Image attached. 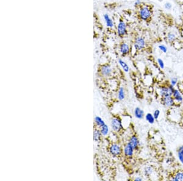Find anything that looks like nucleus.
<instances>
[{
	"label": "nucleus",
	"mask_w": 183,
	"mask_h": 181,
	"mask_svg": "<svg viewBox=\"0 0 183 181\" xmlns=\"http://www.w3.org/2000/svg\"><path fill=\"white\" fill-rule=\"evenodd\" d=\"M175 87L172 85L170 83L167 85L160 86L158 89V94L160 98H163L168 96H172V93Z\"/></svg>",
	"instance_id": "1"
},
{
	"label": "nucleus",
	"mask_w": 183,
	"mask_h": 181,
	"mask_svg": "<svg viewBox=\"0 0 183 181\" xmlns=\"http://www.w3.org/2000/svg\"><path fill=\"white\" fill-rule=\"evenodd\" d=\"M111 126L112 130L116 133H120L123 129V121L119 116H114L112 118Z\"/></svg>",
	"instance_id": "2"
},
{
	"label": "nucleus",
	"mask_w": 183,
	"mask_h": 181,
	"mask_svg": "<svg viewBox=\"0 0 183 181\" xmlns=\"http://www.w3.org/2000/svg\"><path fill=\"white\" fill-rule=\"evenodd\" d=\"M152 15L151 9L149 6H144L140 7L139 11V18L143 21H148L150 19Z\"/></svg>",
	"instance_id": "3"
},
{
	"label": "nucleus",
	"mask_w": 183,
	"mask_h": 181,
	"mask_svg": "<svg viewBox=\"0 0 183 181\" xmlns=\"http://www.w3.org/2000/svg\"><path fill=\"white\" fill-rule=\"evenodd\" d=\"M109 151L110 154L115 157H119L123 153V149L122 146L116 143H112L109 145Z\"/></svg>",
	"instance_id": "4"
},
{
	"label": "nucleus",
	"mask_w": 183,
	"mask_h": 181,
	"mask_svg": "<svg viewBox=\"0 0 183 181\" xmlns=\"http://www.w3.org/2000/svg\"><path fill=\"white\" fill-rule=\"evenodd\" d=\"M146 47V41L143 37L139 36L137 37L134 42V48L137 51H140L145 49Z\"/></svg>",
	"instance_id": "5"
},
{
	"label": "nucleus",
	"mask_w": 183,
	"mask_h": 181,
	"mask_svg": "<svg viewBox=\"0 0 183 181\" xmlns=\"http://www.w3.org/2000/svg\"><path fill=\"white\" fill-rule=\"evenodd\" d=\"M161 100L162 104L166 108L171 109V108H173L177 106L172 96H165V97L161 98Z\"/></svg>",
	"instance_id": "6"
},
{
	"label": "nucleus",
	"mask_w": 183,
	"mask_h": 181,
	"mask_svg": "<svg viewBox=\"0 0 183 181\" xmlns=\"http://www.w3.org/2000/svg\"><path fill=\"white\" fill-rule=\"evenodd\" d=\"M134 153L135 149L128 142H127L124 145V147L123 148V153L124 156L128 159H131L134 156Z\"/></svg>",
	"instance_id": "7"
},
{
	"label": "nucleus",
	"mask_w": 183,
	"mask_h": 181,
	"mask_svg": "<svg viewBox=\"0 0 183 181\" xmlns=\"http://www.w3.org/2000/svg\"><path fill=\"white\" fill-rule=\"evenodd\" d=\"M128 142L133 147L135 151L139 150L140 147H141V142L140 141L138 137L135 134H132L130 136Z\"/></svg>",
	"instance_id": "8"
},
{
	"label": "nucleus",
	"mask_w": 183,
	"mask_h": 181,
	"mask_svg": "<svg viewBox=\"0 0 183 181\" xmlns=\"http://www.w3.org/2000/svg\"><path fill=\"white\" fill-rule=\"evenodd\" d=\"M172 96L177 104V105H180L183 102V92L178 88H175L173 92Z\"/></svg>",
	"instance_id": "9"
},
{
	"label": "nucleus",
	"mask_w": 183,
	"mask_h": 181,
	"mask_svg": "<svg viewBox=\"0 0 183 181\" xmlns=\"http://www.w3.org/2000/svg\"><path fill=\"white\" fill-rule=\"evenodd\" d=\"M112 68L109 64H105L100 68V73L104 77H110L112 74Z\"/></svg>",
	"instance_id": "10"
},
{
	"label": "nucleus",
	"mask_w": 183,
	"mask_h": 181,
	"mask_svg": "<svg viewBox=\"0 0 183 181\" xmlns=\"http://www.w3.org/2000/svg\"><path fill=\"white\" fill-rule=\"evenodd\" d=\"M117 34L119 37H123L127 34V27L126 23L120 20L117 25Z\"/></svg>",
	"instance_id": "11"
},
{
	"label": "nucleus",
	"mask_w": 183,
	"mask_h": 181,
	"mask_svg": "<svg viewBox=\"0 0 183 181\" xmlns=\"http://www.w3.org/2000/svg\"><path fill=\"white\" fill-rule=\"evenodd\" d=\"M130 47L129 45L126 42H122L119 47V51L122 56L124 57L128 55L130 53Z\"/></svg>",
	"instance_id": "12"
},
{
	"label": "nucleus",
	"mask_w": 183,
	"mask_h": 181,
	"mask_svg": "<svg viewBox=\"0 0 183 181\" xmlns=\"http://www.w3.org/2000/svg\"><path fill=\"white\" fill-rule=\"evenodd\" d=\"M154 173V168L151 165H147L144 167L143 170V173L144 176L147 178H150L153 176Z\"/></svg>",
	"instance_id": "13"
},
{
	"label": "nucleus",
	"mask_w": 183,
	"mask_h": 181,
	"mask_svg": "<svg viewBox=\"0 0 183 181\" xmlns=\"http://www.w3.org/2000/svg\"><path fill=\"white\" fill-rule=\"evenodd\" d=\"M134 117L139 120H142L145 117L144 111L139 107H137L135 108L134 111Z\"/></svg>",
	"instance_id": "14"
},
{
	"label": "nucleus",
	"mask_w": 183,
	"mask_h": 181,
	"mask_svg": "<svg viewBox=\"0 0 183 181\" xmlns=\"http://www.w3.org/2000/svg\"><path fill=\"white\" fill-rule=\"evenodd\" d=\"M171 181H183V171L179 170L175 172L170 178Z\"/></svg>",
	"instance_id": "15"
},
{
	"label": "nucleus",
	"mask_w": 183,
	"mask_h": 181,
	"mask_svg": "<svg viewBox=\"0 0 183 181\" xmlns=\"http://www.w3.org/2000/svg\"><path fill=\"white\" fill-rule=\"evenodd\" d=\"M103 135L101 133L100 129L95 128L93 131V140L96 142H98L101 140Z\"/></svg>",
	"instance_id": "16"
},
{
	"label": "nucleus",
	"mask_w": 183,
	"mask_h": 181,
	"mask_svg": "<svg viewBox=\"0 0 183 181\" xmlns=\"http://www.w3.org/2000/svg\"><path fill=\"white\" fill-rule=\"evenodd\" d=\"M177 157L179 162L183 165V145L179 146L177 150Z\"/></svg>",
	"instance_id": "17"
},
{
	"label": "nucleus",
	"mask_w": 183,
	"mask_h": 181,
	"mask_svg": "<svg viewBox=\"0 0 183 181\" xmlns=\"http://www.w3.org/2000/svg\"><path fill=\"white\" fill-rule=\"evenodd\" d=\"M94 121H95V124L97 126V127H98V129L100 128L101 126H103V125H105L106 123L105 122V121L103 120L101 117H98V116H96L94 119Z\"/></svg>",
	"instance_id": "18"
},
{
	"label": "nucleus",
	"mask_w": 183,
	"mask_h": 181,
	"mask_svg": "<svg viewBox=\"0 0 183 181\" xmlns=\"http://www.w3.org/2000/svg\"><path fill=\"white\" fill-rule=\"evenodd\" d=\"M104 18H105V20L106 21V25L108 28H113L114 26V23H113V21L112 20L111 18V17L109 16V15L108 14H105L104 15Z\"/></svg>",
	"instance_id": "19"
},
{
	"label": "nucleus",
	"mask_w": 183,
	"mask_h": 181,
	"mask_svg": "<svg viewBox=\"0 0 183 181\" xmlns=\"http://www.w3.org/2000/svg\"><path fill=\"white\" fill-rule=\"evenodd\" d=\"M119 63L120 66L122 67V70L125 73H128L129 71V66L124 60H122V59H120L119 60Z\"/></svg>",
	"instance_id": "20"
},
{
	"label": "nucleus",
	"mask_w": 183,
	"mask_h": 181,
	"mask_svg": "<svg viewBox=\"0 0 183 181\" xmlns=\"http://www.w3.org/2000/svg\"><path fill=\"white\" fill-rule=\"evenodd\" d=\"M117 98L119 100L123 101L125 98V90L123 87H120L118 90L117 93Z\"/></svg>",
	"instance_id": "21"
},
{
	"label": "nucleus",
	"mask_w": 183,
	"mask_h": 181,
	"mask_svg": "<svg viewBox=\"0 0 183 181\" xmlns=\"http://www.w3.org/2000/svg\"><path fill=\"white\" fill-rule=\"evenodd\" d=\"M145 119L146 121L150 124H153L155 123L156 119L154 117L153 115L151 113H147L145 115Z\"/></svg>",
	"instance_id": "22"
},
{
	"label": "nucleus",
	"mask_w": 183,
	"mask_h": 181,
	"mask_svg": "<svg viewBox=\"0 0 183 181\" xmlns=\"http://www.w3.org/2000/svg\"><path fill=\"white\" fill-rule=\"evenodd\" d=\"M100 131H101V134L103 135V136L105 137V136H107L108 134H109V128L108 127V126L105 124V125H103V126H101L100 128H99Z\"/></svg>",
	"instance_id": "23"
},
{
	"label": "nucleus",
	"mask_w": 183,
	"mask_h": 181,
	"mask_svg": "<svg viewBox=\"0 0 183 181\" xmlns=\"http://www.w3.org/2000/svg\"><path fill=\"white\" fill-rule=\"evenodd\" d=\"M167 40L170 43H173L177 40L176 35L173 32H169L167 36Z\"/></svg>",
	"instance_id": "24"
},
{
	"label": "nucleus",
	"mask_w": 183,
	"mask_h": 181,
	"mask_svg": "<svg viewBox=\"0 0 183 181\" xmlns=\"http://www.w3.org/2000/svg\"><path fill=\"white\" fill-rule=\"evenodd\" d=\"M170 84L173 85V87H175V86H177L178 84V79L177 77H173L170 79Z\"/></svg>",
	"instance_id": "25"
},
{
	"label": "nucleus",
	"mask_w": 183,
	"mask_h": 181,
	"mask_svg": "<svg viewBox=\"0 0 183 181\" xmlns=\"http://www.w3.org/2000/svg\"><path fill=\"white\" fill-rule=\"evenodd\" d=\"M157 63L159 65V66L160 67L161 69L162 70H164L165 68V63H164V62L162 59H161V58H158L157 59Z\"/></svg>",
	"instance_id": "26"
},
{
	"label": "nucleus",
	"mask_w": 183,
	"mask_h": 181,
	"mask_svg": "<svg viewBox=\"0 0 183 181\" xmlns=\"http://www.w3.org/2000/svg\"><path fill=\"white\" fill-rule=\"evenodd\" d=\"M153 115L154 116V117L155 118L156 120H158V119L160 117V115H161V111L159 110V109H156L153 113Z\"/></svg>",
	"instance_id": "27"
},
{
	"label": "nucleus",
	"mask_w": 183,
	"mask_h": 181,
	"mask_svg": "<svg viewBox=\"0 0 183 181\" xmlns=\"http://www.w3.org/2000/svg\"><path fill=\"white\" fill-rule=\"evenodd\" d=\"M159 49L164 53H166L167 52V48L164 45H160L159 46Z\"/></svg>",
	"instance_id": "28"
},
{
	"label": "nucleus",
	"mask_w": 183,
	"mask_h": 181,
	"mask_svg": "<svg viewBox=\"0 0 183 181\" xmlns=\"http://www.w3.org/2000/svg\"><path fill=\"white\" fill-rule=\"evenodd\" d=\"M166 163L167 164V165H170L173 163V159L172 157H167L166 159Z\"/></svg>",
	"instance_id": "29"
},
{
	"label": "nucleus",
	"mask_w": 183,
	"mask_h": 181,
	"mask_svg": "<svg viewBox=\"0 0 183 181\" xmlns=\"http://www.w3.org/2000/svg\"><path fill=\"white\" fill-rule=\"evenodd\" d=\"M177 87H178V89H179L183 93V81L178 83L177 85Z\"/></svg>",
	"instance_id": "30"
},
{
	"label": "nucleus",
	"mask_w": 183,
	"mask_h": 181,
	"mask_svg": "<svg viewBox=\"0 0 183 181\" xmlns=\"http://www.w3.org/2000/svg\"><path fill=\"white\" fill-rule=\"evenodd\" d=\"M172 6L170 2H167L165 4V8L167 10H170L172 9Z\"/></svg>",
	"instance_id": "31"
},
{
	"label": "nucleus",
	"mask_w": 183,
	"mask_h": 181,
	"mask_svg": "<svg viewBox=\"0 0 183 181\" xmlns=\"http://www.w3.org/2000/svg\"><path fill=\"white\" fill-rule=\"evenodd\" d=\"M141 4V1L140 0H137L135 2H134V6L135 7H138Z\"/></svg>",
	"instance_id": "32"
},
{
	"label": "nucleus",
	"mask_w": 183,
	"mask_h": 181,
	"mask_svg": "<svg viewBox=\"0 0 183 181\" xmlns=\"http://www.w3.org/2000/svg\"><path fill=\"white\" fill-rule=\"evenodd\" d=\"M134 180L135 181H142L143 180V178H142V177L137 176V177H135V178L134 179Z\"/></svg>",
	"instance_id": "33"
},
{
	"label": "nucleus",
	"mask_w": 183,
	"mask_h": 181,
	"mask_svg": "<svg viewBox=\"0 0 183 181\" xmlns=\"http://www.w3.org/2000/svg\"><path fill=\"white\" fill-rule=\"evenodd\" d=\"M181 122H182V123H183V119H182V120H181Z\"/></svg>",
	"instance_id": "34"
}]
</instances>
